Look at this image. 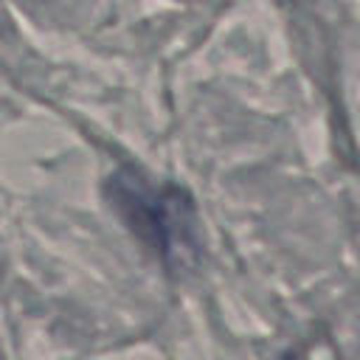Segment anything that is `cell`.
<instances>
[{
	"label": "cell",
	"mask_w": 360,
	"mask_h": 360,
	"mask_svg": "<svg viewBox=\"0 0 360 360\" xmlns=\"http://www.w3.org/2000/svg\"><path fill=\"white\" fill-rule=\"evenodd\" d=\"M112 208L169 267H183L200 253L194 200L169 183H152L135 169H121L107 180Z\"/></svg>",
	"instance_id": "6da1fadb"
},
{
	"label": "cell",
	"mask_w": 360,
	"mask_h": 360,
	"mask_svg": "<svg viewBox=\"0 0 360 360\" xmlns=\"http://www.w3.org/2000/svg\"><path fill=\"white\" fill-rule=\"evenodd\" d=\"M281 360H301L298 354H287V357H281Z\"/></svg>",
	"instance_id": "7a4b0ae2"
}]
</instances>
